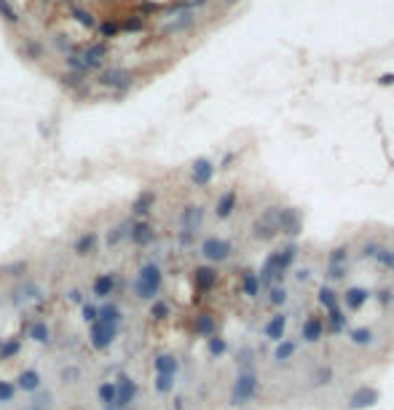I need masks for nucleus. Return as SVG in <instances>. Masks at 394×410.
<instances>
[{
	"label": "nucleus",
	"mask_w": 394,
	"mask_h": 410,
	"mask_svg": "<svg viewBox=\"0 0 394 410\" xmlns=\"http://www.w3.org/2000/svg\"><path fill=\"white\" fill-rule=\"evenodd\" d=\"M131 81H134V75L126 67H110V70H102L100 75V83L105 89H115V91H126Z\"/></svg>",
	"instance_id": "obj_11"
},
{
	"label": "nucleus",
	"mask_w": 394,
	"mask_h": 410,
	"mask_svg": "<svg viewBox=\"0 0 394 410\" xmlns=\"http://www.w3.org/2000/svg\"><path fill=\"white\" fill-rule=\"evenodd\" d=\"M43 287L38 284L35 279H22L16 284L14 290H11V306H16V308H24V306H30V303H38V300H43Z\"/></svg>",
	"instance_id": "obj_6"
},
{
	"label": "nucleus",
	"mask_w": 394,
	"mask_h": 410,
	"mask_svg": "<svg viewBox=\"0 0 394 410\" xmlns=\"http://www.w3.org/2000/svg\"><path fill=\"white\" fill-rule=\"evenodd\" d=\"M300 231H303V215L295 207H281L279 209V234L298 236Z\"/></svg>",
	"instance_id": "obj_12"
},
{
	"label": "nucleus",
	"mask_w": 394,
	"mask_h": 410,
	"mask_svg": "<svg viewBox=\"0 0 394 410\" xmlns=\"http://www.w3.org/2000/svg\"><path fill=\"white\" fill-rule=\"evenodd\" d=\"M27 338L32 343H41V346H49L51 343V327L46 325L43 319H35L32 325L27 327Z\"/></svg>",
	"instance_id": "obj_29"
},
{
	"label": "nucleus",
	"mask_w": 394,
	"mask_h": 410,
	"mask_svg": "<svg viewBox=\"0 0 394 410\" xmlns=\"http://www.w3.org/2000/svg\"><path fill=\"white\" fill-rule=\"evenodd\" d=\"M308 274H311L308 268H300V271H298V282H306V279H308Z\"/></svg>",
	"instance_id": "obj_59"
},
{
	"label": "nucleus",
	"mask_w": 394,
	"mask_h": 410,
	"mask_svg": "<svg viewBox=\"0 0 394 410\" xmlns=\"http://www.w3.org/2000/svg\"><path fill=\"white\" fill-rule=\"evenodd\" d=\"M376 297H378V303L381 306H392V300H394V293L389 287H381L378 293H376Z\"/></svg>",
	"instance_id": "obj_54"
},
{
	"label": "nucleus",
	"mask_w": 394,
	"mask_h": 410,
	"mask_svg": "<svg viewBox=\"0 0 394 410\" xmlns=\"http://www.w3.org/2000/svg\"><path fill=\"white\" fill-rule=\"evenodd\" d=\"M59 381L64 383V386H78V383L83 381V367L81 365H64L62 370H59Z\"/></svg>",
	"instance_id": "obj_36"
},
{
	"label": "nucleus",
	"mask_w": 394,
	"mask_h": 410,
	"mask_svg": "<svg viewBox=\"0 0 394 410\" xmlns=\"http://www.w3.org/2000/svg\"><path fill=\"white\" fill-rule=\"evenodd\" d=\"M97 319H102V322H110V325H121L123 322V311H121V306L113 300H108V303H102L100 306V316Z\"/></svg>",
	"instance_id": "obj_34"
},
{
	"label": "nucleus",
	"mask_w": 394,
	"mask_h": 410,
	"mask_svg": "<svg viewBox=\"0 0 394 410\" xmlns=\"http://www.w3.org/2000/svg\"><path fill=\"white\" fill-rule=\"evenodd\" d=\"M279 260H281V268L290 271L295 266V260H298V244H295V241L284 244V247L279 249Z\"/></svg>",
	"instance_id": "obj_42"
},
{
	"label": "nucleus",
	"mask_w": 394,
	"mask_h": 410,
	"mask_svg": "<svg viewBox=\"0 0 394 410\" xmlns=\"http://www.w3.org/2000/svg\"><path fill=\"white\" fill-rule=\"evenodd\" d=\"M118 333H121V325H110V322H91L89 325V346L94 349V351H108L110 346L115 343Z\"/></svg>",
	"instance_id": "obj_4"
},
{
	"label": "nucleus",
	"mask_w": 394,
	"mask_h": 410,
	"mask_svg": "<svg viewBox=\"0 0 394 410\" xmlns=\"http://www.w3.org/2000/svg\"><path fill=\"white\" fill-rule=\"evenodd\" d=\"M27 271H30V260L19 257V260H11L5 266H0V274L11 276V279H27Z\"/></svg>",
	"instance_id": "obj_32"
},
{
	"label": "nucleus",
	"mask_w": 394,
	"mask_h": 410,
	"mask_svg": "<svg viewBox=\"0 0 394 410\" xmlns=\"http://www.w3.org/2000/svg\"><path fill=\"white\" fill-rule=\"evenodd\" d=\"M201 226H204V207L201 204H185L180 212V244L190 247Z\"/></svg>",
	"instance_id": "obj_3"
},
{
	"label": "nucleus",
	"mask_w": 394,
	"mask_h": 410,
	"mask_svg": "<svg viewBox=\"0 0 394 410\" xmlns=\"http://www.w3.org/2000/svg\"><path fill=\"white\" fill-rule=\"evenodd\" d=\"M373 341H376V333H373V327H354L349 330V343L351 346H373Z\"/></svg>",
	"instance_id": "obj_33"
},
{
	"label": "nucleus",
	"mask_w": 394,
	"mask_h": 410,
	"mask_svg": "<svg viewBox=\"0 0 394 410\" xmlns=\"http://www.w3.org/2000/svg\"><path fill=\"white\" fill-rule=\"evenodd\" d=\"M153 370H156V375H177V370H180V362H177L174 354L164 351V354H159V356L153 359Z\"/></svg>",
	"instance_id": "obj_25"
},
{
	"label": "nucleus",
	"mask_w": 394,
	"mask_h": 410,
	"mask_svg": "<svg viewBox=\"0 0 394 410\" xmlns=\"http://www.w3.org/2000/svg\"><path fill=\"white\" fill-rule=\"evenodd\" d=\"M231 255H233V244L228 241V239H220V236H207L204 241H201V257L209 263H225V260H231Z\"/></svg>",
	"instance_id": "obj_7"
},
{
	"label": "nucleus",
	"mask_w": 394,
	"mask_h": 410,
	"mask_svg": "<svg viewBox=\"0 0 394 410\" xmlns=\"http://www.w3.org/2000/svg\"><path fill=\"white\" fill-rule=\"evenodd\" d=\"M317 300H319V306L325 308V311H330V308H336V306H338V293L330 287V284H322Z\"/></svg>",
	"instance_id": "obj_39"
},
{
	"label": "nucleus",
	"mask_w": 394,
	"mask_h": 410,
	"mask_svg": "<svg viewBox=\"0 0 394 410\" xmlns=\"http://www.w3.org/2000/svg\"><path fill=\"white\" fill-rule=\"evenodd\" d=\"M228 3H236V0H228Z\"/></svg>",
	"instance_id": "obj_62"
},
{
	"label": "nucleus",
	"mask_w": 394,
	"mask_h": 410,
	"mask_svg": "<svg viewBox=\"0 0 394 410\" xmlns=\"http://www.w3.org/2000/svg\"><path fill=\"white\" fill-rule=\"evenodd\" d=\"M279 209L281 207H266L260 217L252 223V239L258 241H271L279 234Z\"/></svg>",
	"instance_id": "obj_5"
},
{
	"label": "nucleus",
	"mask_w": 394,
	"mask_h": 410,
	"mask_svg": "<svg viewBox=\"0 0 394 410\" xmlns=\"http://www.w3.org/2000/svg\"><path fill=\"white\" fill-rule=\"evenodd\" d=\"M258 392H260L258 373H255V370H239V375H236V381L231 386V394H228V405L244 408L249 402H255Z\"/></svg>",
	"instance_id": "obj_2"
},
{
	"label": "nucleus",
	"mask_w": 394,
	"mask_h": 410,
	"mask_svg": "<svg viewBox=\"0 0 394 410\" xmlns=\"http://www.w3.org/2000/svg\"><path fill=\"white\" fill-rule=\"evenodd\" d=\"M233 212H236V190H225L218 198V204H215V217L218 220H228Z\"/></svg>",
	"instance_id": "obj_26"
},
{
	"label": "nucleus",
	"mask_w": 394,
	"mask_h": 410,
	"mask_svg": "<svg viewBox=\"0 0 394 410\" xmlns=\"http://www.w3.org/2000/svg\"><path fill=\"white\" fill-rule=\"evenodd\" d=\"M367 300H370V290L367 287H349L343 293V303L349 311H362Z\"/></svg>",
	"instance_id": "obj_24"
},
{
	"label": "nucleus",
	"mask_w": 394,
	"mask_h": 410,
	"mask_svg": "<svg viewBox=\"0 0 394 410\" xmlns=\"http://www.w3.org/2000/svg\"><path fill=\"white\" fill-rule=\"evenodd\" d=\"M295 354H298V343L290 341V338H281L277 343V349H274V362H277V365H287Z\"/></svg>",
	"instance_id": "obj_28"
},
{
	"label": "nucleus",
	"mask_w": 394,
	"mask_h": 410,
	"mask_svg": "<svg viewBox=\"0 0 394 410\" xmlns=\"http://www.w3.org/2000/svg\"><path fill=\"white\" fill-rule=\"evenodd\" d=\"M97 316H100V306H94V303H83L81 306V319L86 322V325H91V322H97Z\"/></svg>",
	"instance_id": "obj_50"
},
{
	"label": "nucleus",
	"mask_w": 394,
	"mask_h": 410,
	"mask_svg": "<svg viewBox=\"0 0 394 410\" xmlns=\"http://www.w3.org/2000/svg\"><path fill=\"white\" fill-rule=\"evenodd\" d=\"M193 335H199V338H212V335H218V319H215V314L209 311H201L196 314L193 319Z\"/></svg>",
	"instance_id": "obj_22"
},
{
	"label": "nucleus",
	"mask_w": 394,
	"mask_h": 410,
	"mask_svg": "<svg viewBox=\"0 0 394 410\" xmlns=\"http://www.w3.org/2000/svg\"><path fill=\"white\" fill-rule=\"evenodd\" d=\"M153 389L159 394H164V397L172 394L174 392V375H156V378H153Z\"/></svg>",
	"instance_id": "obj_45"
},
{
	"label": "nucleus",
	"mask_w": 394,
	"mask_h": 410,
	"mask_svg": "<svg viewBox=\"0 0 394 410\" xmlns=\"http://www.w3.org/2000/svg\"><path fill=\"white\" fill-rule=\"evenodd\" d=\"M260 279H258V274L255 271H244L241 274V293H244L249 300H258L260 297Z\"/></svg>",
	"instance_id": "obj_31"
},
{
	"label": "nucleus",
	"mask_w": 394,
	"mask_h": 410,
	"mask_svg": "<svg viewBox=\"0 0 394 410\" xmlns=\"http://www.w3.org/2000/svg\"><path fill=\"white\" fill-rule=\"evenodd\" d=\"M215 284H218V268H215V266H196V268H193V290H196V297L212 293Z\"/></svg>",
	"instance_id": "obj_10"
},
{
	"label": "nucleus",
	"mask_w": 394,
	"mask_h": 410,
	"mask_svg": "<svg viewBox=\"0 0 394 410\" xmlns=\"http://www.w3.org/2000/svg\"><path fill=\"white\" fill-rule=\"evenodd\" d=\"M346 266H349V247L340 244V247H336L330 252V257H327V276H330V279H343Z\"/></svg>",
	"instance_id": "obj_13"
},
{
	"label": "nucleus",
	"mask_w": 394,
	"mask_h": 410,
	"mask_svg": "<svg viewBox=\"0 0 394 410\" xmlns=\"http://www.w3.org/2000/svg\"><path fill=\"white\" fill-rule=\"evenodd\" d=\"M174 410H182V397H177V400H174Z\"/></svg>",
	"instance_id": "obj_60"
},
{
	"label": "nucleus",
	"mask_w": 394,
	"mask_h": 410,
	"mask_svg": "<svg viewBox=\"0 0 394 410\" xmlns=\"http://www.w3.org/2000/svg\"><path fill=\"white\" fill-rule=\"evenodd\" d=\"M381 86H394V72H386V75H378Z\"/></svg>",
	"instance_id": "obj_58"
},
{
	"label": "nucleus",
	"mask_w": 394,
	"mask_h": 410,
	"mask_svg": "<svg viewBox=\"0 0 394 410\" xmlns=\"http://www.w3.org/2000/svg\"><path fill=\"white\" fill-rule=\"evenodd\" d=\"M169 314H172V308H169V303H167V300L156 297V300L150 303V319H153V322H164V319H169Z\"/></svg>",
	"instance_id": "obj_44"
},
{
	"label": "nucleus",
	"mask_w": 394,
	"mask_h": 410,
	"mask_svg": "<svg viewBox=\"0 0 394 410\" xmlns=\"http://www.w3.org/2000/svg\"><path fill=\"white\" fill-rule=\"evenodd\" d=\"M102 410H134V408H115L113 405V408H102Z\"/></svg>",
	"instance_id": "obj_61"
},
{
	"label": "nucleus",
	"mask_w": 394,
	"mask_h": 410,
	"mask_svg": "<svg viewBox=\"0 0 394 410\" xmlns=\"http://www.w3.org/2000/svg\"><path fill=\"white\" fill-rule=\"evenodd\" d=\"M327 325H330V330L336 335H340V333H346V330H349V316L340 311V306H336V308H330V311H327Z\"/></svg>",
	"instance_id": "obj_35"
},
{
	"label": "nucleus",
	"mask_w": 394,
	"mask_h": 410,
	"mask_svg": "<svg viewBox=\"0 0 394 410\" xmlns=\"http://www.w3.org/2000/svg\"><path fill=\"white\" fill-rule=\"evenodd\" d=\"M161 287H164V271L159 263H145V266H140L137 271L134 282H131V293H134L137 300H148L153 303L156 297L161 295Z\"/></svg>",
	"instance_id": "obj_1"
},
{
	"label": "nucleus",
	"mask_w": 394,
	"mask_h": 410,
	"mask_svg": "<svg viewBox=\"0 0 394 410\" xmlns=\"http://www.w3.org/2000/svg\"><path fill=\"white\" fill-rule=\"evenodd\" d=\"M333 378H336V370H333L330 365H322L317 367L311 373V386H317V389H325V386H330Z\"/></svg>",
	"instance_id": "obj_37"
},
{
	"label": "nucleus",
	"mask_w": 394,
	"mask_h": 410,
	"mask_svg": "<svg viewBox=\"0 0 394 410\" xmlns=\"http://www.w3.org/2000/svg\"><path fill=\"white\" fill-rule=\"evenodd\" d=\"M78 57H81L83 62L91 64V67L97 70V67L102 64V59L108 57V46H105V43H91V46H86V49H83Z\"/></svg>",
	"instance_id": "obj_27"
},
{
	"label": "nucleus",
	"mask_w": 394,
	"mask_h": 410,
	"mask_svg": "<svg viewBox=\"0 0 394 410\" xmlns=\"http://www.w3.org/2000/svg\"><path fill=\"white\" fill-rule=\"evenodd\" d=\"M64 297H67V303H75V306H83V303H86V295H83V290H78V287H70Z\"/></svg>",
	"instance_id": "obj_52"
},
{
	"label": "nucleus",
	"mask_w": 394,
	"mask_h": 410,
	"mask_svg": "<svg viewBox=\"0 0 394 410\" xmlns=\"http://www.w3.org/2000/svg\"><path fill=\"white\" fill-rule=\"evenodd\" d=\"M153 207H156V190H140L137 198L131 201V217L134 220H145V215H150Z\"/></svg>",
	"instance_id": "obj_19"
},
{
	"label": "nucleus",
	"mask_w": 394,
	"mask_h": 410,
	"mask_svg": "<svg viewBox=\"0 0 394 410\" xmlns=\"http://www.w3.org/2000/svg\"><path fill=\"white\" fill-rule=\"evenodd\" d=\"M16 383L14 381H0V402H14L16 397Z\"/></svg>",
	"instance_id": "obj_49"
},
{
	"label": "nucleus",
	"mask_w": 394,
	"mask_h": 410,
	"mask_svg": "<svg viewBox=\"0 0 394 410\" xmlns=\"http://www.w3.org/2000/svg\"><path fill=\"white\" fill-rule=\"evenodd\" d=\"M255 351L252 349H241L239 354H236V365H239V370H255L252 365H255Z\"/></svg>",
	"instance_id": "obj_48"
},
{
	"label": "nucleus",
	"mask_w": 394,
	"mask_h": 410,
	"mask_svg": "<svg viewBox=\"0 0 394 410\" xmlns=\"http://www.w3.org/2000/svg\"><path fill=\"white\" fill-rule=\"evenodd\" d=\"M97 400L102 408H113L115 405V381H102L97 389Z\"/></svg>",
	"instance_id": "obj_38"
},
{
	"label": "nucleus",
	"mask_w": 394,
	"mask_h": 410,
	"mask_svg": "<svg viewBox=\"0 0 394 410\" xmlns=\"http://www.w3.org/2000/svg\"><path fill=\"white\" fill-rule=\"evenodd\" d=\"M123 30H142V19H129V22H123Z\"/></svg>",
	"instance_id": "obj_56"
},
{
	"label": "nucleus",
	"mask_w": 394,
	"mask_h": 410,
	"mask_svg": "<svg viewBox=\"0 0 394 410\" xmlns=\"http://www.w3.org/2000/svg\"><path fill=\"white\" fill-rule=\"evenodd\" d=\"M137 397H140V383L131 375L121 373L115 378V408H134Z\"/></svg>",
	"instance_id": "obj_8"
},
{
	"label": "nucleus",
	"mask_w": 394,
	"mask_h": 410,
	"mask_svg": "<svg viewBox=\"0 0 394 410\" xmlns=\"http://www.w3.org/2000/svg\"><path fill=\"white\" fill-rule=\"evenodd\" d=\"M284 333H287V314H284V311H277L271 319L266 322V327H263V335H266L271 343H279L281 338H284Z\"/></svg>",
	"instance_id": "obj_20"
},
{
	"label": "nucleus",
	"mask_w": 394,
	"mask_h": 410,
	"mask_svg": "<svg viewBox=\"0 0 394 410\" xmlns=\"http://www.w3.org/2000/svg\"><path fill=\"white\" fill-rule=\"evenodd\" d=\"M215 177V164L209 158H196L193 167H190V180H193L196 188H204V185L212 182Z\"/></svg>",
	"instance_id": "obj_18"
},
{
	"label": "nucleus",
	"mask_w": 394,
	"mask_h": 410,
	"mask_svg": "<svg viewBox=\"0 0 394 410\" xmlns=\"http://www.w3.org/2000/svg\"><path fill=\"white\" fill-rule=\"evenodd\" d=\"M300 338H303V343H319L325 338V319L319 314H308L303 319V327H300Z\"/></svg>",
	"instance_id": "obj_16"
},
{
	"label": "nucleus",
	"mask_w": 394,
	"mask_h": 410,
	"mask_svg": "<svg viewBox=\"0 0 394 410\" xmlns=\"http://www.w3.org/2000/svg\"><path fill=\"white\" fill-rule=\"evenodd\" d=\"M75 16H78V22H81V24H86V27H91V24H94L91 14H86V11H81V8H75Z\"/></svg>",
	"instance_id": "obj_55"
},
{
	"label": "nucleus",
	"mask_w": 394,
	"mask_h": 410,
	"mask_svg": "<svg viewBox=\"0 0 394 410\" xmlns=\"http://www.w3.org/2000/svg\"><path fill=\"white\" fill-rule=\"evenodd\" d=\"M0 14H3L8 22H19V14H16V8L8 3V0H0Z\"/></svg>",
	"instance_id": "obj_53"
},
{
	"label": "nucleus",
	"mask_w": 394,
	"mask_h": 410,
	"mask_svg": "<svg viewBox=\"0 0 394 410\" xmlns=\"http://www.w3.org/2000/svg\"><path fill=\"white\" fill-rule=\"evenodd\" d=\"M115 32H118V24H113V22L102 24V35H115Z\"/></svg>",
	"instance_id": "obj_57"
},
{
	"label": "nucleus",
	"mask_w": 394,
	"mask_h": 410,
	"mask_svg": "<svg viewBox=\"0 0 394 410\" xmlns=\"http://www.w3.org/2000/svg\"><path fill=\"white\" fill-rule=\"evenodd\" d=\"M362 257H365V260H373L376 266H381L384 271H392V274H394V247L367 241L362 247Z\"/></svg>",
	"instance_id": "obj_9"
},
{
	"label": "nucleus",
	"mask_w": 394,
	"mask_h": 410,
	"mask_svg": "<svg viewBox=\"0 0 394 410\" xmlns=\"http://www.w3.org/2000/svg\"><path fill=\"white\" fill-rule=\"evenodd\" d=\"M41 373H38L35 367H24L22 373L16 375V389L19 392H24V394H35V392H41Z\"/></svg>",
	"instance_id": "obj_21"
},
{
	"label": "nucleus",
	"mask_w": 394,
	"mask_h": 410,
	"mask_svg": "<svg viewBox=\"0 0 394 410\" xmlns=\"http://www.w3.org/2000/svg\"><path fill=\"white\" fill-rule=\"evenodd\" d=\"M19 351H22V341L19 338H5L0 343V359L8 362V359H16Z\"/></svg>",
	"instance_id": "obj_40"
},
{
	"label": "nucleus",
	"mask_w": 394,
	"mask_h": 410,
	"mask_svg": "<svg viewBox=\"0 0 394 410\" xmlns=\"http://www.w3.org/2000/svg\"><path fill=\"white\" fill-rule=\"evenodd\" d=\"M207 351L212 359H220V356L228 354V341L220 338V335H212V338H207Z\"/></svg>",
	"instance_id": "obj_41"
},
{
	"label": "nucleus",
	"mask_w": 394,
	"mask_h": 410,
	"mask_svg": "<svg viewBox=\"0 0 394 410\" xmlns=\"http://www.w3.org/2000/svg\"><path fill=\"white\" fill-rule=\"evenodd\" d=\"M97 244H100V234L97 231H86V234H81L73 244V252L78 257H89L97 252Z\"/></svg>",
	"instance_id": "obj_23"
},
{
	"label": "nucleus",
	"mask_w": 394,
	"mask_h": 410,
	"mask_svg": "<svg viewBox=\"0 0 394 410\" xmlns=\"http://www.w3.org/2000/svg\"><path fill=\"white\" fill-rule=\"evenodd\" d=\"M177 16H180V19H174V22H169L167 27H164L167 32H177V30L188 27V24H193V19H196L193 14H190V11H177Z\"/></svg>",
	"instance_id": "obj_46"
},
{
	"label": "nucleus",
	"mask_w": 394,
	"mask_h": 410,
	"mask_svg": "<svg viewBox=\"0 0 394 410\" xmlns=\"http://www.w3.org/2000/svg\"><path fill=\"white\" fill-rule=\"evenodd\" d=\"M67 64H70V67H73L75 72H91V70H94L91 64L83 62V59L78 57V54H70V57H67Z\"/></svg>",
	"instance_id": "obj_51"
},
{
	"label": "nucleus",
	"mask_w": 394,
	"mask_h": 410,
	"mask_svg": "<svg viewBox=\"0 0 394 410\" xmlns=\"http://www.w3.org/2000/svg\"><path fill=\"white\" fill-rule=\"evenodd\" d=\"M118 290V276L113 271H105V274H97L94 282H91V295L100 297V300H108L110 295H115Z\"/></svg>",
	"instance_id": "obj_15"
},
{
	"label": "nucleus",
	"mask_w": 394,
	"mask_h": 410,
	"mask_svg": "<svg viewBox=\"0 0 394 410\" xmlns=\"http://www.w3.org/2000/svg\"><path fill=\"white\" fill-rule=\"evenodd\" d=\"M129 241L134 244V247H150V244L156 241V228L150 226L148 220H131Z\"/></svg>",
	"instance_id": "obj_14"
},
{
	"label": "nucleus",
	"mask_w": 394,
	"mask_h": 410,
	"mask_svg": "<svg viewBox=\"0 0 394 410\" xmlns=\"http://www.w3.org/2000/svg\"><path fill=\"white\" fill-rule=\"evenodd\" d=\"M381 400V394H378V389H373V386H359L357 392H354L349 397V410H367V408H373L376 402Z\"/></svg>",
	"instance_id": "obj_17"
},
{
	"label": "nucleus",
	"mask_w": 394,
	"mask_h": 410,
	"mask_svg": "<svg viewBox=\"0 0 394 410\" xmlns=\"http://www.w3.org/2000/svg\"><path fill=\"white\" fill-rule=\"evenodd\" d=\"M27 410H54V394L51 392H35Z\"/></svg>",
	"instance_id": "obj_43"
},
{
	"label": "nucleus",
	"mask_w": 394,
	"mask_h": 410,
	"mask_svg": "<svg viewBox=\"0 0 394 410\" xmlns=\"http://www.w3.org/2000/svg\"><path fill=\"white\" fill-rule=\"evenodd\" d=\"M268 303H271L274 308H281L287 303V290L281 287V284H277V287H271L268 290Z\"/></svg>",
	"instance_id": "obj_47"
},
{
	"label": "nucleus",
	"mask_w": 394,
	"mask_h": 410,
	"mask_svg": "<svg viewBox=\"0 0 394 410\" xmlns=\"http://www.w3.org/2000/svg\"><path fill=\"white\" fill-rule=\"evenodd\" d=\"M129 228H131V220H123V223H118V226L110 228L108 236H105V244H108V249H113V247H118L121 241H126V239H129Z\"/></svg>",
	"instance_id": "obj_30"
}]
</instances>
